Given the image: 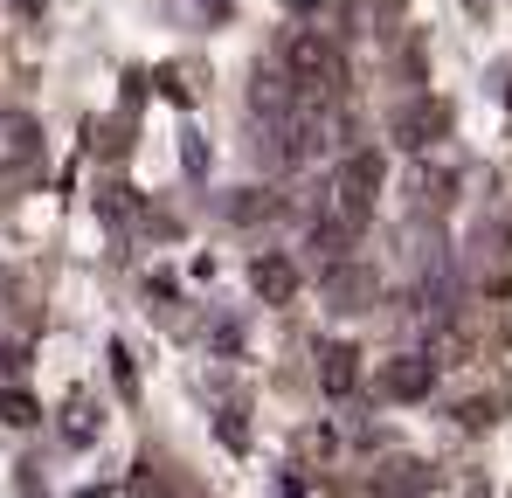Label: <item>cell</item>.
<instances>
[{"label": "cell", "instance_id": "6da1fadb", "mask_svg": "<svg viewBox=\"0 0 512 498\" xmlns=\"http://www.w3.org/2000/svg\"><path fill=\"white\" fill-rule=\"evenodd\" d=\"M374 194H381V160H374V153H353V160L340 166V180H333V215H326V222L353 236V229L367 222Z\"/></svg>", "mask_w": 512, "mask_h": 498}, {"label": "cell", "instance_id": "7a4b0ae2", "mask_svg": "<svg viewBox=\"0 0 512 498\" xmlns=\"http://www.w3.org/2000/svg\"><path fill=\"white\" fill-rule=\"evenodd\" d=\"M284 63H291V83L305 90V97H319V90H340V49L333 42H319V35H291L284 42Z\"/></svg>", "mask_w": 512, "mask_h": 498}, {"label": "cell", "instance_id": "3957f363", "mask_svg": "<svg viewBox=\"0 0 512 498\" xmlns=\"http://www.w3.org/2000/svg\"><path fill=\"white\" fill-rule=\"evenodd\" d=\"M374 388H381L388 402H423L429 388H436V360H429V353H395V360H381Z\"/></svg>", "mask_w": 512, "mask_h": 498}, {"label": "cell", "instance_id": "277c9868", "mask_svg": "<svg viewBox=\"0 0 512 498\" xmlns=\"http://www.w3.org/2000/svg\"><path fill=\"white\" fill-rule=\"evenodd\" d=\"M35 160H42V125L28 111H0V173H21Z\"/></svg>", "mask_w": 512, "mask_h": 498}, {"label": "cell", "instance_id": "5b68a950", "mask_svg": "<svg viewBox=\"0 0 512 498\" xmlns=\"http://www.w3.org/2000/svg\"><path fill=\"white\" fill-rule=\"evenodd\" d=\"M250 284H256V298H263V305H291V298H298V263L270 249V256H256Z\"/></svg>", "mask_w": 512, "mask_h": 498}, {"label": "cell", "instance_id": "8992f818", "mask_svg": "<svg viewBox=\"0 0 512 498\" xmlns=\"http://www.w3.org/2000/svg\"><path fill=\"white\" fill-rule=\"evenodd\" d=\"M319 388H326V395H353V388H360V353H353V346H326V353H319Z\"/></svg>", "mask_w": 512, "mask_h": 498}, {"label": "cell", "instance_id": "52a82bcc", "mask_svg": "<svg viewBox=\"0 0 512 498\" xmlns=\"http://www.w3.org/2000/svg\"><path fill=\"white\" fill-rule=\"evenodd\" d=\"M443 125H450V111H443V104H409V111L395 118V139H402V146H429Z\"/></svg>", "mask_w": 512, "mask_h": 498}, {"label": "cell", "instance_id": "ba28073f", "mask_svg": "<svg viewBox=\"0 0 512 498\" xmlns=\"http://www.w3.org/2000/svg\"><path fill=\"white\" fill-rule=\"evenodd\" d=\"M0 422H7V429H35V422H42L35 395H28V388H0Z\"/></svg>", "mask_w": 512, "mask_h": 498}, {"label": "cell", "instance_id": "9c48e42d", "mask_svg": "<svg viewBox=\"0 0 512 498\" xmlns=\"http://www.w3.org/2000/svg\"><path fill=\"white\" fill-rule=\"evenodd\" d=\"M139 492H146V498H187V492H160V485H153V478H146V485H139Z\"/></svg>", "mask_w": 512, "mask_h": 498}, {"label": "cell", "instance_id": "30bf717a", "mask_svg": "<svg viewBox=\"0 0 512 498\" xmlns=\"http://www.w3.org/2000/svg\"><path fill=\"white\" fill-rule=\"evenodd\" d=\"M506 104H512V90H506Z\"/></svg>", "mask_w": 512, "mask_h": 498}]
</instances>
